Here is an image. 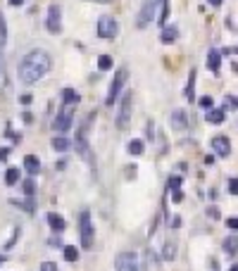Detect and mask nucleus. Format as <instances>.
I'll use <instances>...</instances> for the list:
<instances>
[{
  "instance_id": "f257e3e1",
  "label": "nucleus",
  "mask_w": 238,
  "mask_h": 271,
  "mask_svg": "<svg viewBox=\"0 0 238 271\" xmlns=\"http://www.w3.org/2000/svg\"><path fill=\"white\" fill-rule=\"evenodd\" d=\"M48 72H50V55L43 50H31L29 55L22 57V62L17 67V76L24 86L41 81Z\"/></svg>"
},
{
  "instance_id": "f03ea898",
  "label": "nucleus",
  "mask_w": 238,
  "mask_h": 271,
  "mask_svg": "<svg viewBox=\"0 0 238 271\" xmlns=\"http://www.w3.org/2000/svg\"><path fill=\"white\" fill-rule=\"evenodd\" d=\"M131 117H134V93L127 90L122 95V102H119L117 109V128L119 131H127L129 124H131Z\"/></svg>"
},
{
  "instance_id": "7ed1b4c3",
  "label": "nucleus",
  "mask_w": 238,
  "mask_h": 271,
  "mask_svg": "<svg viewBox=\"0 0 238 271\" xmlns=\"http://www.w3.org/2000/svg\"><path fill=\"white\" fill-rule=\"evenodd\" d=\"M79 235H81V247L83 250H91L93 240H95V231H93V221H91V212L83 209L79 214Z\"/></svg>"
},
{
  "instance_id": "20e7f679",
  "label": "nucleus",
  "mask_w": 238,
  "mask_h": 271,
  "mask_svg": "<svg viewBox=\"0 0 238 271\" xmlns=\"http://www.w3.org/2000/svg\"><path fill=\"white\" fill-rule=\"evenodd\" d=\"M93 119H95V112H91L88 117L83 119V124H79V128H76V138H74V143H76V150L83 155V157H88V131H91V124Z\"/></svg>"
},
{
  "instance_id": "39448f33",
  "label": "nucleus",
  "mask_w": 238,
  "mask_h": 271,
  "mask_svg": "<svg viewBox=\"0 0 238 271\" xmlns=\"http://www.w3.org/2000/svg\"><path fill=\"white\" fill-rule=\"evenodd\" d=\"M74 112H76V105L62 102V109L57 112L55 121H53V131H55V133H64L67 128L72 126V121H74Z\"/></svg>"
},
{
  "instance_id": "423d86ee",
  "label": "nucleus",
  "mask_w": 238,
  "mask_h": 271,
  "mask_svg": "<svg viewBox=\"0 0 238 271\" xmlns=\"http://www.w3.org/2000/svg\"><path fill=\"white\" fill-rule=\"evenodd\" d=\"M127 81H129V69H117V74H114V79H112V83H110V90H107V98H105V102L107 105H114V100L119 98V93L124 90V86H127Z\"/></svg>"
},
{
  "instance_id": "0eeeda50",
  "label": "nucleus",
  "mask_w": 238,
  "mask_h": 271,
  "mask_svg": "<svg viewBox=\"0 0 238 271\" xmlns=\"http://www.w3.org/2000/svg\"><path fill=\"white\" fill-rule=\"evenodd\" d=\"M95 34H98L100 38H107V41H110V38H114L119 34L117 19L107 17V15H105V17H100V19H98V27H95Z\"/></svg>"
},
{
  "instance_id": "6e6552de",
  "label": "nucleus",
  "mask_w": 238,
  "mask_h": 271,
  "mask_svg": "<svg viewBox=\"0 0 238 271\" xmlns=\"http://www.w3.org/2000/svg\"><path fill=\"white\" fill-rule=\"evenodd\" d=\"M46 29L50 34H60V31H62V10H60V5H50V8H48Z\"/></svg>"
},
{
  "instance_id": "1a4fd4ad",
  "label": "nucleus",
  "mask_w": 238,
  "mask_h": 271,
  "mask_svg": "<svg viewBox=\"0 0 238 271\" xmlns=\"http://www.w3.org/2000/svg\"><path fill=\"white\" fill-rule=\"evenodd\" d=\"M153 17H155V0H146L141 15H138V29H146L153 22Z\"/></svg>"
},
{
  "instance_id": "9d476101",
  "label": "nucleus",
  "mask_w": 238,
  "mask_h": 271,
  "mask_svg": "<svg viewBox=\"0 0 238 271\" xmlns=\"http://www.w3.org/2000/svg\"><path fill=\"white\" fill-rule=\"evenodd\" d=\"M210 145H212V150L219 155V157H229V155H231V141L226 138V136H214Z\"/></svg>"
},
{
  "instance_id": "9b49d317",
  "label": "nucleus",
  "mask_w": 238,
  "mask_h": 271,
  "mask_svg": "<svg viewBox=\"0 0 238 271\" xmlns=\"http://www.w3.org/2000/svg\"><path fill=\"white\" fill-rule=\"evenodd\" d=\"M117 271H138L136 254L134 252H122L117 259Z\"/></svg>"
},
{
  "instance_id": "f8f14e48",
  "label": "nucleus",
  "mask_w": 238,
  "mask_h": 271,
  "mask_svg": "<svg viewBox=\"0 0 238 271\" xmlns=\"http://www.w3.org/2000/svg\"><path fill=\"white\" fill-rule=\"evenodd\" d=\"M169 126L174 128V131H186L188 119H186V112H183V109H174V112L169 114Z\"/></svg>"
},
{
  "instance_id": "ddd939ff",
  "label": "nucleus",
  "mask_w": 238,
  "mask_h": 271,
  "mask_svg": "<svg viewBox=\"0 0 238 271\" xmlns=\"http://www.w3.org/2000/svg\"><path fill=\"white\" fill-rule=\"evenodd\" d=\"M48 226L55 231V233H62L64 231V226H67V221H64L62 214H57V212H48Z\"/></svg>"
},
{
  "instance_id": "4468645a",
  "label": "nucleus",
  "mask_w": 238,
  "mask_h": 271,
  "mask_svg": "<svg viewBox=\"0 0 238 271\" xmlns=\"http://www.w3.org/2000/svg\"><path fill=\"white\" fill-rule=\"evenodd\" d=\"M207 114H205V119H207V124H224V117H226V112L224 109H217V107H210V109H205Z\"/></svg>"
},
{
  "instance_id": "2eb2a0df",
  "label": "nucleus",
  "mask_w": 238,
  "mask_h": 271,
  "mask_svg": "<svg viewBox=\"0 0 238 271\" xmlns=\"http://www.w3.org/2000/svg\"><path fill=\"white\" fill-rule=\"evenodd\" d=\"M219 67H221V53L219 50H210L207 53V69L212 74H219Z\"/></svg>"
},
{
  "instance_id": "dca6fc26",
  "label": "nucleus",
  "mask_w": 238,
  "mask_h": 271,
  "mask_svg": "<svg viewBox=\"0 0 238 271\" xmlns=\"http://www.w3.org/2000/svg\"><path fill=\"white\" fill-rule=\"evenodd\" d=\"M24 169L29 172V176H36L41 172V160H38L36 155H27L24 157Z\"/></svg>"
},
{
  "instance_id": "f3484780",
  "label": "nucleus",
  "mask_w": 238,
  "mask_h": 271,
  "mask_svg": "<svg viewBox=\"0 0 238 271\" xmlns=\"http://www.w3.org/2000/svg\"><path fill=\"white\" fill-rule=\"evenodd\" d=\"M127 153H129V155H134V157H138V155L146 153V143H143L141 138H134V141H129Z\"/></svg>"
},
{
  "instance_id": "a211bd4d",
  "label": "nucleus",
  "mask_w": 238,
  "mask_h": 271,
  "mask_svg": "<svg viewBox=\"0 0 238 271\" xmlns=\"http://www.w3.org/2000/svg\"><path fill=\"white\" fill-rule=\"evenodd\" d=\"M176 36H179V31H176V27H162L160 41H162V43H174Z\"/></svg>"
},
{
  "instance_id": "6ab92c4d",
  "label": "nucleus",
  "mask_w": 238,
  "mask_h": 271,
  "mask_svg": "<svg viewBox=\"0 0 238 271\" xmlns=\"http://www.w3.org/2000/svg\"><path fill=\"white\" fill-rule=\"evenodd\" d=\"M69 145H72V143H69L62 133L53 138V150H55V153H64V150H69Z\"/></svg>"
},
{
  "instance_id": "aec40b11",
  "label": "nucleus",
  "mask_w": 238,
  "mask_h": 271,
  "mask_svg": "<svg viewBox=\"0 0 238 271\" xmlns=\"http://www.w3.org/2000/svg\"><path fill=\"white\" fill-rule=\"evenodd\" d=\"M174 257H176V240H167V243H165V250H162V259L172 262Z\"/></svg>"
},
{
  "instance_id": "412c9836",
  "label": "nucleus",
  "mask_w": 238,
  "mask_h": 271,
  "mask_svg": "<svg viewBox=\"0 0 238 271\" xmlns=\"http://www.w3.org/2000/svg\"><path fill=\"white\" fill-rule=\"evenodd\" d=\"M186 98L195 100V69H191V74H188V83H186Z\"/></svg>"
},
{
  "instance_id": "4be33fe9",
  "label": "nucleus",
  "mask_w": 238,
  "mask_h": 271,
  "mask_svg": "<svg viewBox=\"0 0 238 271\" xmlns=\"http://www.w3.org/2000/svg\"><path fill=\"white\" fill-rule=\"evenodd\" d=\"M62 102H69V105H79V93L74 88H62Z\"/></svg>"
},
{
  "instance_id": "5701e85b",
  "label": "nucleus",
  "mask_w": 238,
  "mask_h": 271,
  "mask_svg": "<svg viewBox=\"0 0 238 271\" xmlns=\"http://www.w3.org/2000/svg\"><path fill=\"white\" fill-rule=\"evenodd\" d=\"M5 183H8V186H17L19 183V169L17 167H10L8 172H5Z\"/></svg>"
},
{
  "instance_id": "b1692460",
  "label": "nucleus",
  "mask_w": 238,
  "mask_h": 271,
  "mask_svg": "<svg viewBox=\"0 0 238 271\" xmlns=\"http://www.w3.org/2000/svg\"><path fill=\"white\" fill-rule=\"evenodd\" d=\"M22 190H24V195H27V198H31V195L36 193V181L31 179V176H29V179H24V183H22Z\"/></svg>"
},
{
  "instance_id": "393cba45",
  "label": "nucleus",
  "mask_w": 238,
  "mask_h": 271,
  "mask_svg": "<svg viewBox=\"0 0 238 271\" xmlns=\"http://www.w3.org/2000/svg\"><path fill=\"white\" fill-rule=\"evenodd\" d=\"M64 259H67V262H76V259H79L76 245H64Z\"/></svg>"
},
{
  "instance_id": "a878e982",
  "label": "nucleus",
  "mask_w": 238,
  "mask_h": 271,
  "mask_svg": "<svg viewBox=\"0 0 238 271\" xmlns=\"http://www.w3.org/2000/svg\"><path fill=\"white\" fill-rule=\"evenodd\" d=\"M112 57L110 55H100V57H98V69H100V72H110L112 69Z\"/></svg>"
},
{
  "instance_id": "bb28decb",
  "label": "nucleus",
  "mask_w": 238,
  "mask_h": 271,
  "mask_svg": "<svg viewBox=\"0 0 238 271\" xmlns=\"http://www.w3.org/2000/svg\"><path fill=\"white\" fill-rule=\"evenodd\" d=\"M8 43V22H5V15L0 10V45Z\"/></svg>"
},
{
  "instance_id": "cd10ccee",
  "label": "nucleus",
  "mask_w": 238,
  "mask_h": 271,
  "mask_svg": "<svg viewBox=\"0 0 238 271\" xmlns=\"http://www.w3.org/2000/svg\"><path fill=\"white\" fill-rule=\"evenodd\" d=\"M224 250L229 252V257H236V235H231L224 240Z\"/></svg>"
},
{
  "instance_id": "c85d7f7f",
  "label": "nucleus",
  "mask_w": 238,
  "mask_h": 271,
  "mask_svg": "<svg viewBox=\"0 0 238 271\" xmlns=\"http://www.w3.org/2000/svg\"><path fill=\"white\" fill-rule=\"evenodd\" d=\"M224 112H226V109H229V112H236V95H226V98H224Z\"/></svg>"
},
{
  "instance_id": "c756f323",
  "label": "nucleus",
  "mask_w": 238,
  "mask_h": 271,
  "mask_svg": "<svg viewBox=\"0 0 238 271\" xmlns=\"http://www.w3.org/2000/svg\"><path fill=\"white\" fill-rule=\"evenodd\" d=\"M12 205L19 209H24V212H34V202L31 200H24V202H19V200H12Z\"/></svg>"
},
{
  "instance_id": "7c9ffc66",
  "label": "nucleus",
  "mask_w": 238,
  "mask_h": 271,
  "mask_svg": "<svg viewBox=\"0 0 238 271\" xmlns=\"http://www.w3.org/2000/svg\"><path fill=\"white\" fill-rule=\"evenodd\" d=\"M198 105H200L202 109H210V107H214V100H212L210 95H202V98H198Z\"/></svg>"
},
{
  "instance_id": "2f4dec72",
  "label": "nucleus",
  "mask_w": 238,
  "mask_h": 271,
  "mask_svg": "<svg viewBox=\"0 0 238 271\" xmlns=\"http://www.w3.org/2000/svg\"><path fill=\"white\" fill-rule=\"evenodd\" d=\"M181 183H183L181 176H169V190H179L181 188Z\"/></svg>"
},
{
  "instance_id": "473e14b6",
  "label": "nucleus",
  "mask_w": 238,
  "mask_h": 271,
  "mask_svg": "<svg viewBox=\"0 0 238 271\" xmlns=\"http://www.w3.org/2000/svg\"><path fill=\"white\" fill-rule=\"evenodd\" d=\"M41 271H60V269H57L55 262H43L41 264Z\"/></svg>"
},
{
  "instance_id": "72a5a7b5",
  "label": "nucleus",
  "mask_w": 238,
  "mask_h": 271,
  "mask_svg": "<svg viewBox=\"0 0 238 271\" xmlns=\"http://www.w3.org/2000/svg\"><path fill=\"white\" fill-rule=\"evenodd\" d=\"M172 202H176V205H179V202H183V193H181V188H179V190H172Z\"/></svg>"
},
{
  "instance_id": "f704fd0d",
  "label": "nucleus",
  "mask_w": 238,
  "mask_h": 271,
  "mask_svg": "<svg viewBox=\"0 0 238 271\" xmlns=\"http://www.w3.org/2000/svg\"><path fill=\"white\" fill-rule=\"evenodd\" d=\"M207 217H210L212 221H214V219H219V209H217V207H207Z\"/></svg>"
},
{
  "instance_id": "c9c22d12",
  "label": "nucleus",
  "mask_w": 238,
  "mask_h": 271,
  "mask_svg": "<svg viewBox=\"0 0 238 271\" xmlns=\"http://www.w3.org/2000/svg\"><path fill=\"white\" fill-rule=\"evenodd\" d=\"M17 238H19V228H15V235H12V238H10L8 243H5V247H8V250H10V247H12V245L17 243Z\"/></svg>"
},
{
  "instance_id": "e433bc0d",
  "label": "nucleus",
  "mask_w": 238,
  "mask_h": 271,
  "mask_svg": "<svg viewBox=\"0 0 238 271\" xmlns=\"http://www.w3.org/2000/svg\"><path fill=\"white\" fill-rule=\"evenodd\" d=\"M229 193H231V195H236V193H238V183H236V179H229Z\"/></svg>"
},
{
  "instance_id": "4c0bfd02",
  "label": "nucleus",
  "mask_w": 238,
  "mask_h": 271,
  "mask_svg": "<svg viewBox=\"0 0 238 271\" xmlns=\"http://www.w3.org/2000/svg\"><path fill=\"white\" fill-rule=\"evenodd\" d=\"M169 226L172 228H179L181 226V217H169Z\"/></svg>"
},
{
  "instance_id": "58836bf2",
  "label": "nucleus",
  "mask_w": 238,
  "mask_h": 271,
  "mask_svg": "<svg viewBox=\"0 0 238 271\" xmlns=\"http://www.w3.org/2000/svg\"><path fill=\"white\" fill-rule=\"evenodd\" d=\"M226 226H229L231 231H236V228H238V221H236V217H229V219H226Z\"/></svg>"
},
{
  "instance_id": "ea45409f",
  "label": "nucleus",
  "mask_w": 238,
  "mask_h": 271,
  "mask_svg": "<svg viewBox=\"0 0 238 271\" xmlns=\"http://www.w3.org/2000/svg\"><path fill=\"white\" fill-rule=\"evenodd\" d=\"M10 157V148H0V162H5Z\"/></svg>"
},
{
  "instance_id": "a19ab883",
  "label": "nucleus",
  "mask_w": 238,
  "mask_h": 271,
  "mask_svg": "<svg viewBox=\"0 0 238 271\" xmlns=\"http://www.w3.org/2000/svg\"><path fill=\"white\" fill-rule=\"evenodd\" d=\"M12 8H19V5H24V0H8Z\"/></svg>"
},
{
  "instance_id": "79ce46f5",
  "label": "nucleus",
  "mask_w": 238,
  "mask_h": 271,
  "mask_svg": "<svg viewBox=\"0 0 238 271\" xmlns=\"http://www.w3.org/2000/svg\"><path fill=\"white\" fill-rule=\"evenodd\" d=\"M19 100H22V105H29V102H31V95H29V93H27V95H22V98H19Z\"/></svg>"
},
{
  "instance_id": "37998d69",
  "label": "nucleus",
  "mask_w": 238,
  "mask_h": 271,
  "mask_svg": "<svg viewBox=\"0 0 238 271\" xmlns=\"http://www.w3.org/2000/svg\"><path fill=\"white\" fill-rule=\"evenodd\" d=\"M207 3H210L212 8H219V5H221V3H224V0H207Z\"/></svg>"
},
{
  "instance_id": "c03bdc74",
  "label": "nucleus",
  "mask_w": 238,
  "mask_h": 271,
  "mask_svg": "<svg viewBox=\"0 0 238 271\" xmlns=\"http://www.w3.org/2000/svg\"><path fill=\"white\" fill-rule=\"evenodd\" d=\"M88 3H112V0H88Z\"/></svg>"
},
{
  "instance_id": "a18cd8bd",
  "label": "nucleus",
  "mask_w": 238,
  "mask_h": 271,
  "mask_svg": "<svg viewBox=\"0 0 238 271\" xmlns=\"http://www.w3.org/2000/svg\"><path fill=\"white\" fill-rule=\"evenodd\" d=\"M212 271H219L217 269V262H212Z\"/></svg>"
},
{
  "instance_id": "49530a36",
  "label": "nucleus",
  "mask_w": 238,
  "mask_h": 271,
  "mask_svg": "<svg viewBox=\"0 0 238 271\" xmlns=\"http://www.w3.org/2000/svg\"><path fill=\"white\" fill-rule=\"evenodd\" d=\"M229 271H238V266H236V264H233V266H231V269Z\"/></svg>"
},
{
  "instance_id": "de8ad7c7",
  "label": "nucleus",
  "mask_w": 238,
  "mask_h": 271,
  "mask_svg": "<svg viewBox=\"0 0 238 271\" xmlns=\"http://www.w3.org/2000/svg\"><path fill=\"white\" fill-rule=\"evenodd\" d=\"M3 262H5V257H0V264H3Z\"/></svg>"
}]
</instances>
